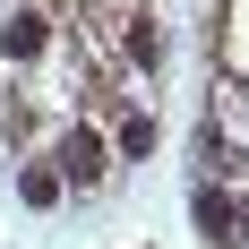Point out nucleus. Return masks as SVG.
I'll list each match as a JSON object with an SVG mask.
<instances>
[{"mask_svg": "<svg viewBox=\"0 0 249 249\" xmlns=\"http://www.w3.org/2000/svg\"><path fill=\"white\" fill-rule=\"evenodd\" d=\"M52 163H60V172H52V180H60V189H95V180L112 172V146H103L95 129H69V138H60V155H52Z\"/></svg>", "mask_w": 249, "mask_h": 249, "instance_id": "1", "label": "nucleus"}, {"mask_svg": "<svg viewBox=\"0 0 249 249\" xmlns=\"http://www.w3.org/2000/svg\"><path fill=\"white\" fill-rule=\"evenodd\" d=\"M189 215H198V232H206L215 249H241V206H232V189L198 180V198H189Z\"/></svg>", "mask_w": 249, "mask_h": 249, "instance_id": "2", "label": "nucleus"}, {"mask_svg": "<svg viewBox=\"0 0 249 249\" xmlns=\"http://www.w3.org/2000/svg\"><path fill=\"white\" fill-rule=\"evenodd\" d=\"M43 43H52V26H43V9H9V26H0V52H9V60H35Z\"/></svg>", "mask_w": 249, "mask_h": 249, "instance_id": "3", "label": "nucleus"}, {"mask_svg": "<svg viewBox=\"0 0 249 249\" xmlns=\"http://www.w3.org/2000/svg\"><path fill=\"white\" fill-rule=\"evenodd\" d=\"M112 155H129V163H138V155H155V121H146V112H129V121H121Z\"/></svg>", "mask_w": 249, "mask_h": 249, "instance_id": "4", "label": "nucleus"}, {"mask_svg": "<svg viewBox=\"0 0 249 249\" xmlns=\"http://www.w3.org/2000/svg\"><path fill=\"white\" fill-rule=\"evenodd\" d=\"M129 60H146V69L163 60V35H155V18H138V26H129Z\"/></svg>", "mask_w": 249, "mask_h": 249, "instance_id": "5", "label": "nucleus"}, {"mask_svg": "<svg viewBox=\"0 0 249 249\" xmlns=\"http://www.w3.org/2000/svg\"><path fill=\"white\" fill-rule=\"evenodd\" d=\"M198 155H206V163H215V172H232V138H224V129H215V121H198Z\"/></svg>", "mask_w": 249, "mask_h": 249, "instance_id": "6", "label": "nucleus"}, {"mask_svg": "<svg viewBox=\"0 0 249 249\" xmlns=\"http://www.w3.org/2000/svg\"><path fill=\"white\" fill-rule=\"evenodd\" d=\"M18 198L26 206H60V180H52V172H18Z\"/></svg>", "mask_w": 249, "mask_h": 249, "instance_id": "7", "label": "nucleus"}]
</instances>
